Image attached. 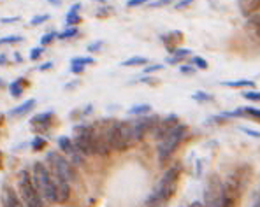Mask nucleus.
Returning a JSON list of instances; mask_svg holds the SVG:
<instances>
[{
	"label": "nucleus",
	"instance_id": "nucleus-1",
	"mask_svg": "<svg viewBox=\"0 0 260 207\" xmlns=\"http://www.w3.org/2000/svg\"><path fill=\"white\" fill-rule=\"evenodd\" d=\"M46 162L51 170L53 181L56 188V204H65L71 197V183L74 179V169L72 162L56 151H49Z\"/></svg>",
	"mask_w": 260,
	"mask_h": 207
},
{
	"label": "nucleus",
	"instance_id": "nucleus-2",
	"mask_svg": "<svg viewBox=\"0 0 260 207\" xmlns=\"http://www.w3.org/2000/svg\"><path fill=\"white\" fill-rule=\"evenodd\" d=\"M108 141L111 149L125 151L137 142L134 132V121H115L108 126Z\"/></svg>",
	"mask_w": 260,
	"mask_h": 207
},
{
	"label": "nucleus",
	"instance_id": "nucleus-3",
	"mask_svg": "<svg viewBox=\"0 0 260 207\" xmlns=\"http://www.w3.org/2000/svg\"><path fill=\"white\" fill-rule=\"evenodd\" d=\"M179 174H181V165H179V163H174L172 167H169V169L165 170V174L162 176V179L158 181L156 188L153 190L149 200H151V202H158V204L167 202V200L174 195L176 188H178Z\"/></svg>",
	"mask_w": 260,
	"mask_h": 207
},
{
	"label": "nucleus",
	"instance_id": "nucleus-4",
	"mask_svg": "<svg viewBox=\"0 0 260 207\" xmlns=\"http://www.w3.org/2000/svg\"><path fill=\"white\" fill-rule=\"evenodd\" d=\"M18 188H19V197L25 202L26 207H46L44 197L39 193L37 186L34 183V176L28 172V169H23L18 176Z\"/></svg>",
	"mask_w": 260,
	"mask_h": 207
},
{
	"label": "nucleus",
	"instance_id": "nucleus-5",
	"mask_svg": "<svg viewBox=\"0 0 260 207\" xmlns=\"http://www.w3.org/2000/svg\"><path fill=\"white\" fill-rule=\"evenodd\" d=\"M32 176H34V183L37 186L39 193L44 197L46 202H56V188H55V181H53L51 170H49L48 165H44L42 162L34 163L32 167Z\"/></svg>",
	"mask_w": 260,
	"mask_h": 207
},
{
	"label": "nucleus",
	"instance_id": "nucleus-6",
	"mask_svg": "<svg viewBox=\"0 0 260 207\" xmlns=\"http://www.w3.org/2000/svg\"><path fill=\"white\" fill-rule=\"evenodd\" d=\"M185 133H186V125L179 123L174 130L167 133V135L158 142V160L160 162H165L172 156V153L178 149V146L183 142L185 139Z\"/></svg>",
	"mask_w": 260,
	"mask_h": 207
},
{
	"label": "nucleus",
	"instance_id": "nucleus-7",
	"mask_svg": "<svg viewBox=\"0 0 260 207\" xmlns=\"http://www.w3.org/2000/svg\"><path fill=\"white\" fill-rule=\"evenodd\" d=\"M239 193H241V178H239V174H232L223 183L222 206L220 207H238Z\"/></svg>",
	"mask_w": 260,
	"mask_h": 207
},
{
	"label": "nucleus",
	"instance_id": "nucleus-8",
	"mask_svg": "<svg viewBox=\"0 0 260 207\" xmlns=\"http://www.w3.org/2000/svg\"><path fill=\"white\" fill-rule=\"evenodd\" d=\"M222 193H223V185L218 181L216 176L209 179L208 186L204 192V206L206 207H220L222 206Z\"/></svg>",
	"mask_w": 260,
	"mask_h": 207
},
{
	"label": "nucleus",
	"instance_id": "nucleus-9",
	"mask_svg": "<svg viewBox=\"0 0 260 207\" xmlns=\"http://www.w3.org/2000/svg\"><path fill=\"white\" fill-rule=\"evenodd\" d=\"M56 142H58V148L62 149V153H65V155L71 158V162L74 163V165H79V163H83V155L79 153V149L76 148L74 141H71L69 137L62 135L56 139Z\"/></svg>",
	"mask_w": 260,
	"mask_h": 207
},
{
	"label": "nucleus",
	"instance_id": "nucleus-10",
	"mask_svg": "<svg viewBox=\"0 0 260 207\" xmlns=\"http://www.w3.org/2000/svg\"><path fill=\"white\" fill-rule=\"evenodd\" d=\"M178 125H179L178 116H174V114L167 116V118H164V119H160V121H156V125L153 126V137L158 139V141H162V139H164L171 130H174Z\"/></svg>",
	"mask_w": 260,
	"mask_h": 207
},
{
	"label": "nucleus",
	"instance_id": "nucleus-11",
	"mask_svg": "<svg viewBox=\"0 0 260 207\" xmlns=\"http://www.w3.org/2000/svg\"><path fill=\"white\" fill-rule=\"evenodd\" d=\"M2 207H26L25 202L21 200V197L7 185H2Z\"/></svg>",
	"mask_w": 260,
	"mask_h": 207
},
{
	"label": "nucleus",
	"instance_id": "nucleus-12",
	"mask_svg": "<svg viewBox=\"0 0 260 207\" xmlns=\"http://www.w3.org/2000/svg\"><path fill=\"white\" fill-rule=\"evenodd\" d=\"M239 11L245 18H250V16L257 14L260 9V0H238Z\"/></svg>",
	"mask_w": 260,
	"mask_h": 207
},
{
	"label": "nucleus",
	"instance_id": "nucleus-13",
	"mask_svg": "<svg viewBox=\"0 0 260 207\" xmlns=\"http://www.w3.org/2000/svg\"><path fill=\"white\" fill-rule=\"evenodd\" d=\"M51 119H53V112H41V114L34 116L32 118V125H34L35 130H46L49 125H51Z\"/></svg>",
	"mask_w": 260,
	"mask_h": 207
},
{
	"label": "nucleus",
	"instance_id": "nucleus-14",
	"mask_svg": "<svg viewBox=\"0 0 260 207\" xmlns=\"http://www.w3.org/2000/svg\"><path fill=\"white\" fill-rule=\"evenodd\" d=\"M162 41H164L165 48L172 53L176 49V44H178L179 41H183V33L181 32H169V33H165V35H162Z\"/></svg>",
	"mask_w": 260,
	"mask_h": 207
},
{
	"label": "nucleus",
	"instance_id": "nucleus-15",
	"mask_svg": "<svg viewBox=\"0 0 260 207\" xmlns=\"http://www.w3.org/2000/svg\"><path fill=\"white\" fill-rule=\"evenodd\" d=\"M34 105H35V100L34 99H30V100H26V102H23L21 105H18V107H14V109H11V112H9V116H23V114H26L28 111H32L34 109Z\"/></svg>",
	"mask_w": 260,
	"mask_h": 207
},
{
	"label": "nucleus",
	"instance_id": "nucleus-16",
	"mask_svg": "<svg viewBox=\"0 0 260 207\" xmlns=\"http://www.w3.org/2000/svg\"><path fill=\"white\" fill-rule=\"evenodd\" d=\"M79 9H81V4H74L67 12V25L69 26H76L81 23V16H79Z\"/></svg>",
	"mask_w": 260,
	"mask_h": 207
},
{
	"label": "nucleus",
	"instance_id": "nucleus-17",
	"mask_svg": "<svg viewBox=\"0 0 260 207\" xmlns=\"http://www.w3.org/2000/svg\"><path fill=\"white\" fill-rule=\"evenodd\" d=\"M26 88V79L23 78H18L16 81L11 83V86H9V92H11L12 97H21L23 90Z\"/></svg>",
	"mask_w": 260,
	"mask_h": 207
},
{
	"label": "nucleus",
	"instance_id": "nucleus-18",
	"mask_svg": "<svg viewBox=\"0 0 260 207\" xmlns=\"http://www.w3.org/2000/svg\"><path fill=\"white\" fill-rule=\"evenodd\" d=\"M248 26H250V30L255 33L257 37L260 39V12L250 16V18H248Z\"/></svg>",
	"mask_w": 260,
	"mask_h": 207
},
{
	"label": "nucleus",
	"instance_id": "nucleus-19",
	"mask_svg": "<svg viewBox=\"0 0 260 207\" xmlns=\"http://www.w3.org/2000/svg\"><path fill=\"white\" fill-rule=\"evenodd\" d=\"M222 85L229 88H245V86H255V83L250 79H239V81H223Z\"/></svg>",
	"mask_w": 260,
	"mask_h": 207
},
{
	"label": "nucleus",
	"instance_id": "nucleus-20",
	"mask_svg": "<svg viewBox=\"0 0 260 207\" xmlns=\"http://www.w3.org/2000/svg\"><path fill=\"white\" fill-rule=\"evenodd\" d=\"M190 53H192L190 49H174V51H172V56L167 58V63H178L179 60H183L186 55H190Z\"/></svg>",
	"mask_w": 260,
	"mask_h": 207
},
{
	"label": "nucleus",
	"instance_id": "nucleus-21",
	"mask_svg": "<svg viewBox=\"0 0 260 207\" xmlns=\"http://www.w3.org/2000/svg\"><path fill=\"white\" fill-rule=\"evenodd\" d=\"M149 111H151V105H149V104H141V105H134V107L129 109L130 114H148Z\"/></svg>",
	"mask_w": 260,
	"mask_h": 207
},
{
	"label": "nucleus",
	"instance_id": "nucleus-22",
	"mask_svg": "<svg viewBox=\"0 0 260 207\" xmlns=\"http://www.w3.org/2000/svg\"><path fill=\"white\" fill-rule=\"evenodd\" d=\"M146 63V58L144 56H132V58L125 60V62H122L123 67H132V65H144Z\"/></svg>",
	"mask_w": 260,
	"mask_h": 207
},
{
	"label": "nucleus",
	"instance_id": "nucleus-23",
	"mask_svg": "<svg viewBox=\"0 0 260 207\" xmlns=\"http://www.w3.org/2000/svg\"><path fill=\"white\" fill-rule=\"evenodd\" d=\"M93 62H95V60L90 58V56H81V58H74V60H71V65L86 67V65H92Z\"/></svg>",
	"mask_w": 260,
	"mask_h": 207
},
{
	"label": "nucleus",
	"instance_id": "nucleus-24",
	"mask_svg": "<svg viewBox=\"0 0 260 207\" xmlns=\"http://www.w3.org/2000/svg\"><path fill=\"white\" fill-rule=\"evenodd\" d=\"M74 35H78V28L76 26H69L65 32H62V33H58V39H71V37H74Z\"/></svg>",
	"mask_w": 260,
	"mask_h": 207
},
{
	"label": "nucleus",
	"instance_id": "nucleus-25",
	"mask_svg": "<svg viewBox=\"0 0 260 207\" xmlns=\"http://www.w3.org/2000/svg\"><path fill=\"white\" fill-rule=\"evenodd\" d=\"M192 99H193V100H197V102H211L213 97L208 95V93H204V92H197V93H193Z\"/></svg>",
	"mask_w": 260,
	"mask_h": 207
},
{
	"label": "nucleus",
	"instance_id": "nucleus-26",
	"mask_svg": "<svg viewBox=\"0 0 260 207\" xmlns=\"http://www.w3.org/2000/svg\"><path fill=\"white\" fill-rule=\"evenodd\" d=\"M23 41L21 35H7V37L0 39V44H12V42H19Z\"/></svg>",
	"mask_w": 260,
	"mask_h": 207
},
{
	"label": "nucleus",
	"instance_id": "nucleus-27",
	"mask_svg": "<svg viewBox=\"0 0 260 207\" xmlns=\"http://www.w3.org/2000/svg\"><path fill=\"white\" fill-rule=\"evenodd\" d=\"M56 37H58V33H56V32L46 33V35H42V37H41V46H48L49 42H51L53 39H56Z\"/></svg>",
	"mask_w": 260,
	"mask_h": 207
},
{
	"label": "nucleus",
	"instance_id": "nucleus-28",
	"mask_svg": "<svg viewBox=\"0 0 260 207\" xmlns=\"http://www.w3.org/2000/svg\"><path fill=\"white\" fill-rule=\"evenodd\" d=\"M44 146H46V139H42V137H35L34 142H32V149H35V151L42 149Z\"/></svg>",
	"mask_w": 260,
	"mask_h": 207
},
{
	"label": "nucleus",
	"instance_id": "nucleus-29",
	"mask_svg": "<svg viewBox=\"0 0 260 207\" xmlns=\"http://www.w3.org/2000/svg\"><path fill=\"white\" fill-rule=\"evenodd\" d=\"M49 19V14H39V16H35L32 21H30V25L32 26H37V25H41V23H44V21H48Z\"/></svg>",
	"mask_w": 260,
	"mask_h": 207
},
{
	"label": "nucleus",
	"instance_id": "nucleus-30",
	"mask_svg": "<svg viewBox=\"0 0 260 207\" xmlns=\"http://www.w3.org/2000/svg\"><path fill=\"white\" fill-rule=\"evenodd\" d=\"M44 53V46H39V48H34L30 51V60H39L41 55Z\"/></svg>",
	"mask_w": 260,
	"mask_h": 207
},
{
	"label": "nucleus",
	"instance_id": "nucleus-31",
	"mask_svg": "<svg viewBox=\"0 0 260 207\" xmlns=\"http://www.w3.org/2000/svg\"><path fill=\"white\" fill-rule=\"evenodd\" d=\"M193 63H195L199 69H202V71H206V69H208V62H206L204 58H201V56H193Z\"/></svg>",
	"mask_w": 260,
	"mask_h": 207
},
{
	"label": "nucleus",
	"instance_id": "nucleus-32",
	"mask_svg": "<svg viewBox=\"0 0 260 207\" xmlns=\"http://www.w3.org/2000/svg\"><path fill=\"white\" fill-rule=\"evenodd\" d=\"M142 4H149V0H127V7H139Z\"/></svg>",
	"mask_w": 260,
	"mask_h": 207
},
{
	"label": "nucleus",
	"instance_id": "nucleus-33",
	"mask_svg": "<svg viewBox=\"0 0 260 207\" xmlns=\"http://www.w3.org/2000/svg\"><path fill=\"white\" fill-rule=\"evenodd\" d=\"M243 97L248 100H253V102H257V100H260V92H245L243 93Z\"/></svg>",
	"mask_w": 260,
	"mask_h": 207
},
{
	"label": "nucleus",
	"instance_id": "nucleus-34",
	"mask_svg": "<svg viewBox=\"0 0 260 207\" xmlns=\"http://www.w3.org/2000/svg\"><path fill=\"white\" fill-rule=\"evenodd\" d=\"M172 4V0H155V2H149L151 7H162V5H169Z\"/></svg>",
	"mask_w": 260,
	"mask_h": 207
},
{
	"label": "nucleus",
	"instance_id": "nucleus-35",
	"mask_svg": "<svg viewBox=\"0 0 260 207\" xmlns=\"http://www.w3.org/2000/svg\"><path fill=\"white\" fill-rule=\"evenodd\" d=\"M179 72H181V74L190 76V74H193V72H195V69H193V67H190V65H181V67H179Z\"/></svg>",
	"mask_w": 260,
	"mask_h": 207
},
{
	"label": "nucleus",
	"instance_id": "nucleus-36",
	"mask_svg": "<svg viewBox=\"0 0 260 207\" xmlns=\"http://www.w3.org/2000/svg\"><path fill=\"white\" fill-rule=\"evenodd\" d=\"M193 0H179V2H176L174 7L176 9H183V7H188L190 4H192Z\"/></svg>",
	"mask_w": 260,
	"mask_h": 207
},
{
	"label": "nucleus",
	"instance_id": "nucleus-37",
	"mask_svg": "<svg viewBox=\"0 0 260 207\" xmlns=\"http://www.w3.org/2000/svg\"><path fill=\"white\" fill-rule=\"evenodd\" d=\"M102 46H104V42H102V41H97L95 44L88 46V51H92V53H93V51H97V49H101Z\"/></svg>",
	"mask_w": 260,
	"mask_h": 207
},
{
	"label": "nucleus",
	"instance_id": "nucleus-38",
	"mask_svg": "<svg viewBox=\"0 0 260 207\" xmlns=\"http://www.w3.org/2000/svg\"><path fill=\"white\" fill-rule=\"evenodd\" d=\"M162 69V65H151V67H148V69H144V74H151V72H156V71H160Z\"/></svg>",
	"mask_w": 260,
	"mask_h": 207
},
{
	"label": "nucleus",
	"instance_id": "nucleus-39",
	"mask_svg": "<svg viewBox=\"0 0 260 207\" xmlns=\"http://www.w3.org/2000/svg\"><path fill=\"white\" fill-rule=\"evenodd\" d=\"M252 207H260V188L257 190V193H255V199H253Z\"/></svg>",
	"mask_w": 260,
	"mask_h": 207
},
{
	"label": "nucleus",
	"instance_id": "nucleus-40",
	"mask_svg": "<svg viewBox=\"0 0 260 207\" xmlns=\"http://www.w3.org/2000/svg\"><path fill=\"white\" fill-rule=\"evenodd\" d=\"M51 67H53V62H46L39 67V71H48V69H51Z\"/></svg>",
	"mask_w": 260,
	"mask_h": 207
},
{
	"label": "nucleus",
	"instance_id": "nucleus-41",
	"mask_svg": "<svg viewBox=\"0 0 260 207\" xmlns=\"http://www.w3.org/2000/svg\"><path fill=\"white\" fill-rule=\"evenodd\" d=\"M245 132L248 133V135H252V137H259V139H260V132H257V130H250V128H245Z\"/></svg>",
	"mask_w": 260,
	"mask_h": 207
},
{
	"label": "nucleus",
	"instance_id": "nucleus-42",
	"mask_svg": "<svg viewBox=\"0 0 260 207\" xmlns=\"http://www.w3.org/2000/svg\"><path fill=\"white\" fill-rule=\"evenodd\" d=\"M146 207H164V204H158V202H151V200H148V206Z\"/></svg>",
	"mask_w": 260,
	"mask_h": 207
},
{
	"label": "nucleus",
	"instance_id": "nucleus-43",
	"mask_svg": "<svg viewBox=\"0 0 260 207\" xmlns=\"http://www.w3.org/2000/svg\"><path fill=\"white\" fill-rule=\"evenodd\" d=\"M188 207H206V206H204V204H202V202H197V200H195V202H192Z\"/></svg>",
	"mask_w": 260,
	"mask_h": 207
},
{
	"label": "nucleus",
	"instance_id": "nucleus-44",
	"mask_svg": "<svg viewBox=\"0 0 260 207\" xmlns=\"http://www.w3.org/2000/svg\"><path fill=\"white\" fill-rule=\"evenodd\" d=\"M19 18H4L2 19V23H14V21H18Z\"/></svg>",
	"mask_w": 260,
	"mask_h": 207
},
{
	"label": "nucleus",
	"instance_id": "nucleus-45",
	"mask_svg": "<svg viewBox=\"0 0 260 207\" xmlns=\"http://www.w3.org/2000/svg\"><path fill=\"white\" fill-rule=\"evenodd\" d=\"M48 2L51 5H60V4H62V0H48Z\"/></svg>",
	"mask_w": 260,
	"mask_h": 207
},
{
	"label": "nucleus",
	"instance_id": "nucleus-46",
	"mask_svg": "<svg viewBox=\"0 0 260 207\" xmlns=\"http://www.w3.org/2000/svg\"><path fill=\"white\" fill-rule=\"evenodd\" d=\"M97 2H101V4H106V0H97Z\"/></svg>",
	"mask_w": 260,
	"mask_h": 207
}]
</instances>
